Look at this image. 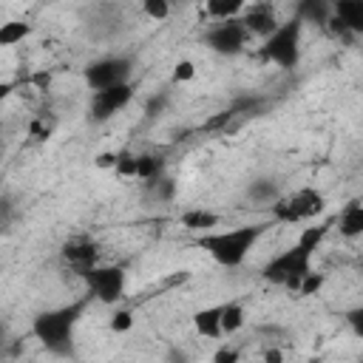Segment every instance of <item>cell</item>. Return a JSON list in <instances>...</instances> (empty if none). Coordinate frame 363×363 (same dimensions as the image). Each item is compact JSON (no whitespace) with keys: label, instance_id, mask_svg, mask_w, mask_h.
Returning a JSON list of instances; mask_svg holds the SVG:
<instances>
[{"label":"cell","instance_id":"ac0fdd59","mask_svg":"<svg viewBox=\"0 0 363 363\" xmlns=\"http://www.w3.org/2000/svg\"><path fill=\"white\" fill-rule=\"evenodd\" d=\"M247 6H250V0H204V11H207V17H213V20L238 17Z\"/></svg>","mask_w":363,"mask_h":363},{"label":"cell","instance_id":"83f0119b","mask_svg":"<svg viewBox=\"0 0 363 363\" xmlns=\"http://www.w3.org/2000/svg\"><path fill=\"white\" fill-rule=\"evenodd\" d=\"M28 133H31L34 139H40V142L51 139V133H54V119L45 122V116H37V119L28 125Z\"/></svg>","mask_w":363,"mask_h":363},{"label":"cell","instance_id":"484cf974","mask_svg":"<svg viewBox=\"0 0 363 363\" xmlns=\"http://www.w3.org/2000/svg\"><path fill=\"white\" fill-rule=\"evenodd\" d=\"M113 173H116L119 179H136V153L119 150V162H116Z\"/></svg>","mask_w":363,"mask_h":363},{"label":"cell","instance_id":"2e32d148","mask_svg":"<svg viewBox=\"0 0 363 363\" xmlns=\"http://www.w3.org/2000/svg\"><path fill=\"white\" fill-rule=\"evenodd\" d=\"M31 31H34V23H28L23 17L0 23V48H14V45L26 43L31 37Z\"/></svg>","mask_w":363,"mask_h":363},{"label":"cell","instance_id":"7c38bea8","mask_svg":"<svg viewBox=\"0 0 363 363\" xmlns=\"http://www.w3.org/2000/svg\"><path fill=\"white\" fill-rule=\"evenodd\" d=\"M238 20L244 23V28L250 31V37H269L275 28H278V14H275V9L269 6V3H250L241 14H238Z\"/></svg>","mask_w":363,"mask_h":363},{"label":"cell","instance_id":"4dcf8cb0","mask_svg":"<svg viewBox=\"0 0 363 363\" xmlns=\"http://www.w3.org/2000/svg\"><path fill=\"white\" fill-rule=\"evenodd\" d=\"M14 88H17V85H14V82H6V79H3V82H0V108H3V105H6V102H9V96H11V94H14Z\"/></svg>","mask_w":363,"mask_h":363},{"label":"cell","instance_id":"603a6c76","mask_svg":"<svg viewBox=\"0 0 363 363\" xmlns=\"http://www.w3.org/2000/svg\"><path fill=\"white\" fill-rule=\"evenodd\" d=\"M133 323H136L133 309L119 306V309H113V315H111V320H108V329H111L113 335H128V332L133 329Z\"/></svg>","mask_w":363,"mask_h":363},{"label":"cell","instance_id":"d6986e66","mask_svg":"<svg viewBox=\"0 0 363 363\" xmlns=\"http://www.w3.org/2000/svg\"><path fill=\"white\" fill-rule=\"evenodd\" d=\"M162 170H164V162H162V156H156V153H136V179L139 182H156L159 176H162Z\"/></svg>","mask_w":363,"mask_h":363},{"label":"cell","instance_id":"30bf717a","mask_svg":"<svg viewBox=\"0 0 363 363\" xmlns=\"http://www.w3.org/2000/svg\"><path fill=\"white\" fill-rule=\"evenodd\" d=\"M326 26L335 34H363V0H332V14Z\"/></svg>","mask_w":363,"mask_h":363},{"label":"cell","instance_id":"5b68a950","mask_svg":"<svg viewBox=\"0 0 363 363\" xmlns=\"http://www.w3.org/2000/svg\"><path fill=\"white\" fill-rule=\"evenodd\" d=\"M326 210V196L318 187H295L272 199V218L281 224H303Z\"/></svg>","mask_w":363,"mask_h":363},{"label":"cell","instance_id":"9a60e30c","mask_svg":"<svg viewBox=\"0 0 363 363\" xmlns=\"http://www.w3.org/2000/svg\"><path fill=\"white\" fill-rule=\"evenodd\" d=\"M337 230H340L343 238H357V235L363 233V204H360V199H352V201L340 210V216H337Z\"/></svg>","mask_w":363,"mask_h":363},{"label":"cell","instance_id":"4fadbf2b","mask_svg":"<svg viewBox=\"0 0 363 363\" xmlns=\"http://www.w3.org/2000/svg\"><path fill=\"white\" fill-rule=\"evenodd\" d=\"M218 315H221V303H210L193 312V329L199 337L207 340H221V326H218Z\"/></svg>","mask_w":363,"mask_h":363},{"label":"cell","instance_id":"7a4b0ae2","mask_svg":"<svg viewBox=\"0 0 363 363\" xmlns=\"http://www.w3.org/2000/svg\"><path fill=\"white\" fill-rule=\"evenodd\" d=\"M85 312V301H74L68 306H54V309H45L40 312L34 320H31V332L34 337L48 349V352H68L71 346V337H74V329L79 323Z\"/></svg>","mask_w":363,"mask_h":363},{"label":"cell","instance_id":"5bb4252c","mask_svg":"<svg viewBox=\"0 0 363 363\" xmlns=\"http://www.w3.org/2000/svg\"><path fill=\"white\" fill-rule=\"evenodd\" d=\"M179 224H182L184 230L201 235V233H207V230H216V227L221 224V216L213 213V210H207V207H193V210H184V213L179 216Z\"/></svg>","mask_w":363,"mask_h":363},{"label":"cell","instance_id":"52a82bcc","mask_svg":"<svg viewBox=\"0 0 363 363\" xmlns=\"http://www.w3.org/2000/svg\"><path fill=\"white\" fill-rule=\"evenodd\" d=\"M130 71H133V60L122 57V54H111V57H99L94 62L85 65L82 79L91 91H102L119 82H130Z\"/></svg>","mask_w":363,"mask_h":363},{"label":"cell","instance_id":"cb8c5ba5","mask_svg":"<svg viewBox=\"0 0 363 363\" xmlns=\"http://www.w3.org/2000/svg\"><path fill=\"white\" fill-rule=\"evenodd\" d=\"M323 284H326V272H315V269H309V272L298 281L295 292L303 295V298H309V295H318V292L323 289Z\"/></svg>","mask_w":363,"mask_h":363},{"label":"cell","instance_id":"ba28073f","mask_svg":"<svg viewBox=\"0 0 363 363\" xmlns=\"http://www.w3.org/2000/svg\"><path fill=\"white\" fill-rule=\"evenodd\" d=\"M250 43V31L244 28V23L238 17H230V20H216V26H210L204 31V45L213 51V54H221V57H235L247 48Z\"/></svg>","mask_w":363,"mask_h":363},{"label":"cell","instance_id":"3957f363","mask_svg":"<svg viewBox=\"0 0 363 363\" xmlns=\"http://www.w3.org/2000/svg\"><path fill=\"white\" fill-rule=\"evenodd\" d=\"M312 255H315V250L309 244L295 241L261 267V278L267 284H275V286H284V289L295 292L298 281L312 269Z\"/></svg>","mask_w":363,"mask_h":363},{"label":"cell","instance_id":"8fae6325","mask_svg":"<svg viewBox=\"0 0 363 363\" xmlns=\"http://www.w3.org/2000/svg\"><path fill=\"white\" fill-rule=\"evenodd\" d=\"M60 255H62V261H65L68 267L79 269V275H82L88 267L99 264V244H96L94 238H88V235H74V238H68V241L62 244Z\"/></svg>","mask_w":363,"mask_h":363},{"label":"cell","instance_id":"8992f818","mask_svg":"<svg viewBox=\"0 0 363 363\" xmlns=\"http://www.w3.org/2000/svg\"><path fill=\"white\" fill-rule=\"evenodd\" d=\"M91 298H96L105 306H113L125 298V286H128V272L119 264H94L82 272Z\"/></svg>","mask_w":363,"mask_h":363},{"label":"cell","instance_id":"44dd1931","mask_svg":"<svg viewBox=\"0 0 363 363\" xmlns=\"http://www.w3.org/2000/svg\"><path fill=\"white\" fill-rule=\"evenodd\" d=\"M247 196H250L252 201H264V204H272V199L278 196V184H275L272 179H255V182H250V187H247Z\"/></svg>","mask_w":363,"mask_h":363},{"label":"cell","instance_id":"1f68e13d","mask_svg":"<svg viewBox=\"0 0 363 363\" xmlns=\"http://www.w3.org/2000/svg\"><path fill=\"white\" fill-rule=\"evenodd\" d=\"M264 360H269V363H272V360H284V354H281L278 349H267V352H264Z\"/></svg>","mask_w":363,"mask_h":363},{"label":"cell","instance_id":"e0dca14e","mask_svg":"<svg viewBox=\"0 0 363 363\" xmlns=\"http://www.w3.org/2000/svg\"><path fill=\"white\" fill-rule=\"evenodd\" d=\"M244 320H247L244 303H238V301H227V303H221V315H218L221 337H233L235 332H241V329H244Z\"/></svg>","mask_w":363,"mask_h":363},{"label":"cell","instance_id":"6da1fadb","mask_svg":"<svg viewBox=\"0 0 363 363\" xmlns=\"http://www.w3.org/2000/svg\"><path fill=\"white\" fill-rule=\"evenodd\" d=\"M267 233V224L255 221V224H238L230 230H207L196 238V247L204 250L218 267H241L247 261V255L255 250V244L261 241V235Z\"/></svg>","mask_w":363,"mask_h":363},{"label":"cell","instance_id":"d6a6232c","mask_svg":"<svg viewBox=\"0 0 363 363\" xmlns=\"http://www.w3.org/2000/svg\"><path fill=\"white\" fill-rule=\"evenodd\" d=\"M170 3H176V0H170Z\"/></svg>","mask_w":363,"mask_h":363},{"label":"cell","instance_id":"4316f807","mask_svg":"<svg viewBox=\"0 0 363 363\" xmlns=\"http://www.w3.org/2000/svg\"><path fill=\"white\" fill-rule=\"evenodd\" d=\"M326 233H329V224H320V227H303L301 235H298V241H303V244H309L312 250H318L320 241L326 238Z\"/></svg>","mask_w":363,"mask_h":363},{"label":"cell","instance_id":"ffe728a7","mask_svg":"<svg viewBox=\"0 0 363 363\" xmlns=\"http://www.w3.org/2000/svg\"><path fill=\"white\" fill-rule=\"evenodd\" d=\"M332 14V0H303L301 9H298V17L306 23H318V26H326Z\"/></svg>","mask_w":363,"mask_h":363},{"label":"cell","instance_id":"d4e9b609","mask_svg":"<svg viewBox=\"0 0 363 363\" xmlns=\"http://www.w3.org/2000/svg\"><path fill=\"white\" fill-rule=\"evenodd\" d=\"M196 74H199V68H196V62L193 60H187V57H182V60H176L173 62V82L176 85H184V82H193L196 79Z\"/></svg>","mask_w":363,"mask_h":363},{"label":"cell","instance_id":"9c48e42d","mask_svg":"<svg viewBox=\"0 0 363 363\" xmlns=\"http://www.w3.org/2000/svg\"><path fill=\"white\" fill-rule=\"evenodd\" d=\"M130 99H133V85L130 82H119V85L94 91L91 94V102H88V113H91L94 122H108L119 111H125Z\"/></svg>","mask_w":363,"mask_h":363},{"label":"cell","instance_id":"f546056e","mask_svg":"<svg viewBox=\"0 0 363 363\" xmlns=\"http://www.w3.org/2000/svg\"><path fill=\"white\" fill-rule=\"evenodd\" d=\"M213 360H216V363H235V360H238V352L224 343V346H218V349L213 352Z\"/></svg>","mask_w":363,"mask_h":363},{"label":"cell","instance_id":"7402d4cb","mask_svg":"<svg viewBox=\"0 0 363 363\" xmlns=\"http://www.w3.org/2000/svg\"><path fill=\"white\" fill-rule=\"evenodd\" d=\"M139 9H142V14H145L147 20L164 23V20L170 17V11H173V3H170V0H139Z\"/></svg>","mask_w":363,"mask_h":363},{"label":"cell","instance_id":"277c9868","mask_svg":"<svg viewBox=\"0 0 363 363\" xmlns=\"http://www.w3.org/2000/svg\"><path fill=\"white\" fill-rule=\"evenodd\" d=\"M301 40H303V20L292 14L289 20L278 23V28L269 37H264L261 57L284 71H292L301 62Z\"/></svg>","mask_w":363,"mask_h":363},{"label":"cell","instance_id":"f1b7e54d","mask_svg":"<svg viewBox=\"0 0 363 363\" xmlns=\"http://www.w3.org/2000/svg\"><path fill=\"white\" fill-rule=\"evenodd\" d=\"M116 162H119V150H102V153H96L94 167H99V170H113Z\"/></svg>","mask_w":363,"mask_h":363}]
</instances>
